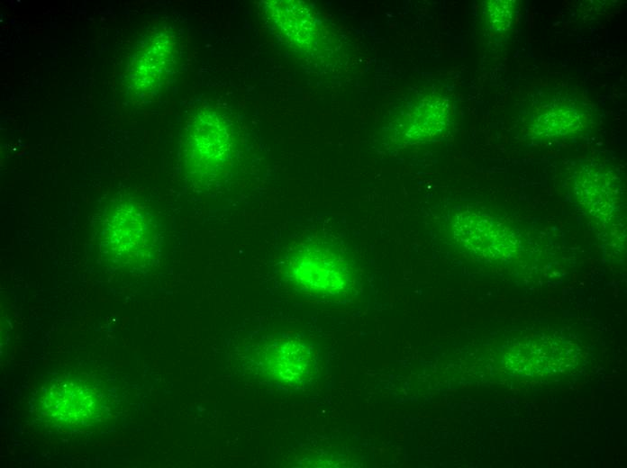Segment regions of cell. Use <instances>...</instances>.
<instances>
[{
	"label": "cell",
	"instance_id": "cell-1",
	"mask_svg": "<svg viewBox=\"0 0 627 468\" xmlns=\"http://www.w3.org/2000/svg\"><path fill=\"white\" fill-rule=\"evenodd\" d=\"M285 270L301 292L321 298L343 299L356 285V274L346 253L328 242L304 241L287 254Z\"/></svg>",
	"mask_w": 627,
	"mask_h": 468
},
{
	"label": "cell",
	"instance_id": "cell-2",
	"mask_svg": "<svg viewBox=\"0 0 627 468\" xmlns=\"http://www.w3.org/2000/svg\"><path fill=\"white\" fill-rule=\"evenodd\" d=\"M264 365L277 382L291 386H301L314 377L317 370L313 347L295 338L282 339L266 349Z\"/></svg>",
	"mask_w": 627,
	"mask_h": 468
},
{
	"label": "cell",
	"instance_id": "cell-3",
	"mask_svg": "<svg viewBox=\"0 0 627 468\" xmlns=\"http://www.w3.org/2000/svg\"><path fill=\"white\" fill-rule=\"evenodd\" d=\"M452 229L457 242L477 256L495 258L514 248V240L505 228L475 212L460 213L453 220Z\"/></svg>",
	"mask_w": 627,
	"mask_h": 468
},
{
	"label": "cell",
	"instance_id": "cell-4",
	"mask_svg": "<svg viewBox=\"0 0 627 468\" xmlns=\"http://www.w3.org/2000/svg\"><path fill=\"white\" fill-rule=\"evenodd\" d=\"M515 9L514 1H488L486 13L490 27L498 32L507 30L513 20Z\"/></svg>",
	"mask_w": 627,
	"mask_h": 468
}]
</instances>
